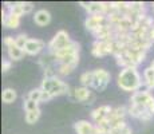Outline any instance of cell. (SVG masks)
Masks as SVG:
<instances>
[{"label":"cell","mask_w":154,"mask_h":134,"mask_svg":"<svg viewBox=\"0 0 154 134\" xmlns=\"http://www.w3.org/2000/svg\"><path fill=\"white\" fill-rule=\"evenodd\" d=\"M117 85L123 91L137 93L141 90L143 82L137 68H122L117 76Z\"/></svg>","instance_id":"1"},{"label":"cell","mask_w":154,"mask_h":134,"mask_svg":"<svg viewBox=\"0 0 154 134\" xmlns=\"http://www.w3.org/2000/svg\"><path fill=\"white\" fill-rule=\"evenodd\" d=\"M40 89L43 91H46V93H48L52 98L69 93V85L56 75L51 76V78H43Z\"/></svg>","instance_id":"2"},{"label":"cell","mask_w":154,"mask_h":134,"mask_svg":"<svg viewBox=\"0 0 154 134\" xmlns=\"http://www.w3.org/2000/svg\"><path fill=\"white\" fill-rule=\"evenodd\" d=\"M130 105H134L138 107L147 110L154 117V95L149 90H140L137 93H133L130 98Z\"/></svg>","instance_id":"3"},{"label":"cell","mask_w":154,"mask_h":134,"mask_svg":"<svg viewBox=\"0 0 154 134\" xmlns=\"http://www.w3.org/2000/svg\"><path fill=\"white\" fill-rule=\"evenodd\" d=\"M71 43H72V40L70 39L69 32L64 31V30H60V31L56 32L54 35V38L48 42L47 48H48L50 54H55V52L60 51V50L66 48V47L70 46Z\"/></svg>","instance_id":"4"},{"label":"cell","mask_w":154,"mask_h":134,"mask_svg":"<svg viewBox=\"0 0 154 134\" xmlns=\"http://www.w3.org/2000/svg\"><path fill=\"white\" fill-rule=\"evenodd\" d=\"M91 54L97 58H102L106 55L114 54V42H105V40H95L91 46Z\"/></svg>","instance_id":"5"},{"label":"cell","mask_w":154,"mask_h":134,"mask_svg":"<svg viewBox=\"0 0 154 134\" xmlns=\"http://www.w3.org/2000/svg\"><path fill=\"white\" fill-rule=\"evenodd\" d=\"M110 73L103 68H98L94 71V82H93V89H95L97 91H103L107 87L109 82H110Z\"/></svg>","instance_id":"6"},{"label":"cell","mask_w":154,"mask_h":134,"mask_svg":"<svg viewBox=\"0 0 154 134\" xmlns=\"http://www.w3.org/2000/svg\"><path fill=\"white\" fill-rule=\"evenodd\" d=\"M107 22V16L106 15H90L86 17L85 20V27L87 31H90L91 34L97 31L100 26H103Z\"/></svg>","instance_id":"7"},{"label":"cell","mask_w":154,"mask_h":134,"mask_svg":"<svg viewBox=\"0 0 154 134\" xmlns=\"http://www.w3.org/2000/svg\"><path fill=\"white\" fill-rule=\"evenodd\" d=\"M76 54H79V43L72 42V43H71L70 46H67L66 48L60 50V51H58L55 54H51V55L54 56V61L56 63H59V62H62L63 59L69 58V56H72V55H76Z\"/></svg>","instance_id":"8"},{"label":"cell","mask_w":154,"mask_h":134,"mask_svg":"<svg viewBox=\"0 0 154 134\" xmlns=\"http://www.w3.org/2000/svg\"><path fill=\"white\" fill-rule=\"evenodd\" d=\"M112 107L109 106V105H103V106H99L97 107V109H94L93 111H91V120L95 122V125L100 123L102 121L107 120L109 114H110Z\"/></svg>","instance_id":"9"},{"label":"cell","mask_w":154,"mask_h":134,"mask_svg":"<svg viewBox=\"0 0 154 134\" xmlns=\"http://www.w3.org/2000/svg\"><path fill=\"white\" fill-rule=\"evenodd\" d=\"M74 98L83 103H93L94 101V95L91 94L90 89L83 87V86H79V87L74 89Z\"/></svg>","instance_id":"10"},{"label":"cell","mask_w":154,"mask_h":134,"mask_svg":"<svg viewBox=\"0 0 154 134\" xmlns=\"http://www.w3.org/2000/svg\"><path fill=\"white\" fill-rule=\"evenodd\" d=\"M44 47H46V43H44L43 40H40V39H29L28 43L26 44V47L23 50H24V52L27 54V55H38L39 52L43 51Z\"/></svg>","instance_id":"11"},{"label":"cell","mask_w":154,"mask_h":134,"mask_svg":"<svg viewBox=\"0 0 154 134\" xmlns=\"http://www.w3.org/2000/svg\"><path fill=\"white\" fill-rule=\"evenodd\" d=\"M2 22H3V26L7 27V28H11V30H15L20 26V17L16 16V15H11L8 14L7 10L3 8L2 11Z\"/></svg>","instance_id":"12"},{"label":"cell","mask_w":154,"mask_h":134,"mask_svg":"<svg viewBox=\"0 0 154 134\" xmlns=\"http://www.w3.org/2000/svg\"><path fill=\"white\" fill-rule=\"evenodd\" d=\"M74 129L76 134H97L95 133V125L86 120H79L74 123Z\"/></svg>","instance_id":"13"},{"label":"cell","mask_w":154,"mask_h":134,"mask_svg":"<svg viewBox=\"0 0 154 134\" xmlns=\"http://www.w3.org/2000/svg\"><path fill=\"white\" fill-rule=\"evenodd\" d=\"M126 54L129 55V58L133 61V63L138 67V64H141L142 62L145 61L147 52L143 51V50H140V48H134V47H127Z\"/></svg>","instance_id":"14"},{"label":"cell","mask_w":154,"mask_h":134,"mask_svg":"<svg viewBox=\"0 0 154 134\" xmlns=\"http://www.w3.org/2000/svg\"><path fill=\"white\" fill-rule=\"evenodd\" d=\"M34 22L35 24H38L39 27H44L51 22V14L47 10H38L34 15Z\"/></svg>","instance_id":"15"},{"label":"cell","mask_w":154,"mask_h":134,"mask_svg":"<svg viewBox=\"0 0 154 134\" xmlns=\"http://www.w3.org/2000/svg\"><path fill=\"white\" fill-rule=\"evenodd\" d=\"M127 114H129V113H127V107H125V106L112 107L110 114H109V117H107V121L112 122V121H118V120H125Z\"/></svg>","instance_id":"16"},{"label":"cell","mask_w":154,"mask_h":134,"mask_svg":"<svg viewBox=\"0 0 154 134\" xmlns=\"http://www.w3.org/2000/svg\"><path fill=\"white\" fill-rule=\"evenodd\" d=\"M143 86L149 91L154 90V70L150 66L143 70Z\"/></svg>","instance_id":"17"},{"label":"cell","mask_w":154,"mask_h":134,"mask_svg":"<svg viewBox=\"0 0 154 134\" xmlns=\"http://www.w3.org/2000/svg\"><path fill=\"white\" fill-rule=\"evenodd\" d=\"M7 54H8V58H10V61H20V59L24 56V50L19 48V47L15 44V46H11L7 48Z\"/></svg>","instance_id":"18"},{"label":"cell","mask_w":154,"mask_h":134,"mask_svg":"<svg viewBox=\"0 0 154 134\" xmlns=\"http://www.w3.org/2000/svg\"><path fill=\"white\" fill-rule=\"evenodd\" d=\"M79 82H81V86L83 87H93V82H94V71H85V73L81 74L79 76Z\"/></svg>","instance_id":"19"},{"label":"cell","mask_w":154,"mask_h":134,"mask_svg":"<svg viewBox=\"0 0 154 134\" xmlns=\"http://www.w3.org/2000/svg\"><path fill=\"white\" fill-rule=\"evenodd\" d=\"M76 66H74V64H67V63H58L56 64V74H58L59 76H67L70 75L71 73H72L74 70H75Z\"/></svg>","instance_id":"20"},{"label":"cell","mask_w":154,"mask_h":134,"mask_svg":"<svg viewBox=\"0 0 154 134\" xmlns=\"http://www.w3.org/2000/svg\"><path fill=\"white\" fill-rule=\"evenodd\" d=\"M16 98H17V94H16V91H15L14 89L7 87V89L3 90L2 99H3V102L4 103H14L15 101H16Z\"/></svg>","instance_id":"21"},{"label":"cell","mask_w":154,"mask_h":134,"mask_svg":"<svg viewBox=\"0 0 154 134\" xmlns=\"http://www.w3.org/2000/svg\"><path fill=\"white\" fill-rule=\"evenodd\" d=\"M40 109H38V110H34V111H28V113H26V115H24V120L26 122H27L28 125H34V123H36L38 120L40 118Z\"/></svg>","instance_id":"22"},{"label":"cell","mask_w":154,"mask_h":134,"mask_svg":"<svg viewBox=\"0 0 154 134\" xmlns=\"http://www.w3.org/2000/svg\"><path fill=\"white\" fill-rule=\"evenodd\" d=\"M23 107H24V111L26 113L34 111V110L40 109V107H39V102H35V101L29 99V98H26V99H24V102H23Z\"/></svg>","instance_id":"23"},{"label":"cell","mask_w":154,"mask_h":134,"mask_svg":"<svg viewBox=\"0 0 154 134\" xmlns=\"http://www.w3.org/2000/svg\"><path fill=\"white\" fill-rule=\"evenodd\" d=\"M42 93H43V90L40 87L32 89V90L28 93L27 98H29V99H32V101H35V102H39L40 103V99H42Z\"/></svg>","instance_id":"24"},{"label":"cell","mask_w":154,"mask_h":134,"mask_svg":"<svg viewBox=\"0 0 154 134\" xmlns=\"http://www.w3.org/2000/svg\"><path fill=\"white\" fill-rule=\"evenodd\" d=\"M110 134H133V132H131V127L127 126L126 123V125H122V126L112 127L110 130Z\"/></svg>","instance_id":"25"},{"label":"cell","mask_w":154,"mask_h":134,"mask_svg":"<svg viewBox=\"0 0 154 134\" xmlns=\"http://www.w3.org/2000/svg\"><path fill=\"white\" fill-rule=\"evenodd\" d=\"M28 36L26 34H19V35H16L15 36V43H16V46L19 47V48H24L26 47V44L28 43Z\"/></svg>","instance_id":"26"},{"label":"cell","mask_w":154,"mask_h":134,"mask_svg":"<svg viewBox=\"0 0 154 134\" xmlns=\"http://www.w3.org/2000/svg\"><path fill=\"white\" fill-rule=\"evenodd\" d=\"M3 44L5 46V48H8V47H11V46H15V38L14 36H5L4 39H3Z\"/></svg>","instance_id":"27"},{"label":"cell","mask_w":154,"mask_h":134,"mask_svg":"<svg viewBox=\"0 0 154 134\" xmlns=\"http://www.w3.org/2000/svg\"><path fill=\"white\" fill-rule=\"evenodd\" d=\"M11 66H12V62H11L10 59H4V61L2 62V71L3 73H7L11 68Z\"/></svg>","instance_id":"28"},{"label":"cell","mask_w":154,"mask_h":134,"mask_svg":"<svg viewBox=\"0 0 154 134\" xmlns=\"http://www.w3.org/2000/svg\"><path fill=\"white\" fill-rule=\"evenodd\" d=\"M23 3V10H24V14H29L34 10V4L29 2H22Z\"/></svg>","instance_id":"29"},{"label":"cell","mask_w":154,"mask_h":134,"mask_svg":"<svg viewBox=\"0 0 154 134\" xmlns=\"http://www.w3.org/2000/svg\"><path fill=\"white\" fill-rule=\"evenodd\" d=\"M52 97L48 93H46V91H43L42 93V99H40V102H48V101H51Z\"/></svg>","instance_id":"30"},{"label":"cell","mask_w":154,"mask_h":134,"mask_svg":"<svg viewBox=\"0 0 154 134\" xmlns=\"http://www.w3.org/2000/svg\"><path fill=\"white\" fill-rule=\"evenodd\" d=\"M149 40L154 44V26H153V28L149 31Z\"/></svg>","instance_id":"31"},{"label":"cell","mask_w":154,"mask_h":134,"mask_svg":"<svg viewBox=\"0 0 154 134\" xmlns=\"http://www.w3.org/2000/svg\"><path fill=\"white\" fill-rule=\"evenodd\" d=\"M150 67L154 70V59H152V62H150Z\"/></svg>","instance_id":"32"},{"label":"cell","mask_w":154,"mask_h":134,"mask_svg":"<svg viewBox=\"0 0 154 134\" xmlns=\"http://www.w3.org/2000/svg\"><path fill=\"white\" fill-rule=\"evenodd\" d=\"M152 8H153V12H154V3H153V4H152Z\"/></svg>","instance_id":"33"}]
</instances>
